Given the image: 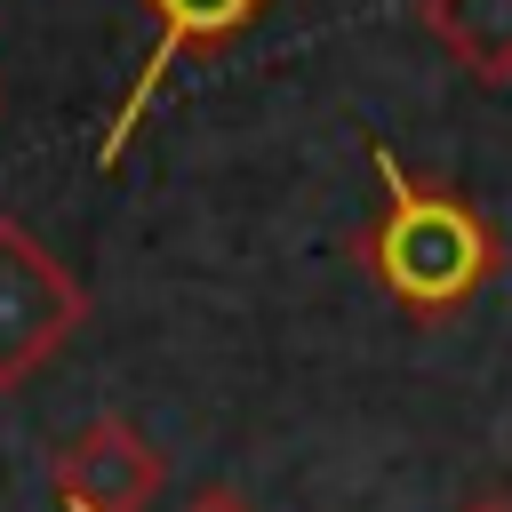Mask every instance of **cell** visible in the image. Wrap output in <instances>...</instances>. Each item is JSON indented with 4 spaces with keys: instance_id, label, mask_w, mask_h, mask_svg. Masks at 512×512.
<instances>
[{
    "instance_id": "cell-1",
    "label": "cell",
    "mask_w": 512,
    "mask_h": 512,
    "mask_svg": "<svg viewBox=\"0 0 512 512\" xmlns=\"http://www.w3.org/2000/svg\"><path fill=\"white\" fill-rule=\"evenodd\" d=\"M376 168V216L360 224V264L368 280L416 312V320H448L456 304H472L496 272H504V232L480 200H464L456 184L416 176L392 144H368Z\"/></svg>"
},
{
    "instance_id": "cell-2",
    "label": "cell",
    "mask_w": 512,
    "mask_h": 512,
    "mask_svg": "<svg viewBox=\"0 0 512 512\" xmlns=\"http://www.w3.org/2000/svg\"><path fill=\"white\" fill-rule=\"evenodd\" d=\"M80 320H88V296L64 272V256L32 224L0 216V392L32 384L80 336Z\"/></svg>"
},
{
    "instance_id": "cell-3",
    "label": "cell",
    "mask_w": 512,
    "mask_h": 512,
    "mask_svg": "<svg viewBox=\"0 0 512 512\" xmlns=\"http://www.w3.org/2000/svg\"><path fill=\"white\" fill-rule=\"evenodd\" d=\"M264 8H272V0H144V16H152V48H144L128 96L112 104V128H104V144H96V168H120V152L136 144L152 96L168 88V72H176L184 56H216V48H232L240 32H256Z\"/></svg>"
},
{
    "instance_id": "cell-4",
    "label": "cell",
    "mask_w": 512,
    "mask_h": 512,
    "mask_svg": "<svg viewBox=\"0 0 512 512\" xmlns=\"http://www.w3.org/2000/svg\"><path fill=\"white\" fill-rule=\"evenodd\" d=\"M160 480H168V456L144 440L136 416H96L80 424L56 464H48V488H56V512H152L160 504Z\"/></svg>"
},
{
    "instance_id": "cell-5",
    "label": "cell",
    "mask_w": 512,
    "mask_h": 512,
    "mask_svg": "<svg viewBox=\"0 0 512 512\" xmlns=\"http://www.w3.org/2000/svg\"><path fill=\"white\" fill-rule=\"evenodd\" d=\"M416 24L480 88H504L512 80V0H416Z\"/></svg>"
},
{
    "instance_id": "cell-6",
    "label": "cell",
    "mask_w": 512,
    "mask_h": 512,
    "mask_svg": "<svg viewBox=\"0 0 512 512\" xmlns=\"http://www.w3.org/2000/svg\"><path fill=\"white\" fill-rule=\"evenodd\" d=\"M184 512H248V504H240V496H224V488H208V496H192Z\"/></svg>"
},
{
    "instance_id": "cell-7",
    "label": "cell",
    "mask_w": 512,
    "mask_h": 512,
    "mask_svg": "<svg viewBox=\"0 0 512 512\" xmlns=\"http://www.w3.org/2000/svg\"><path fill=\"white\" fill-rule=\"evenodd\" d=\"M464 512H512V496H504V488H488V496H472Z\"/></svg>"
}]
</instances>
